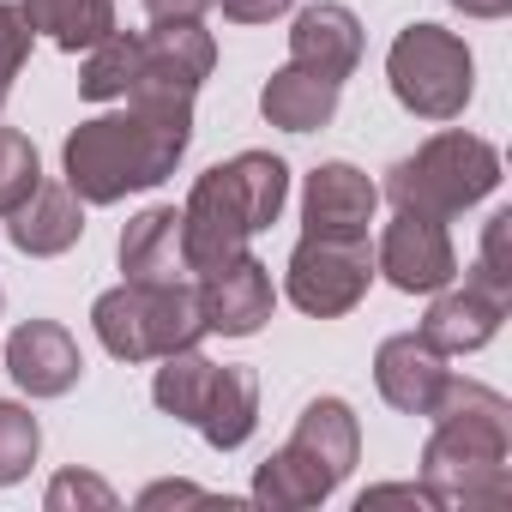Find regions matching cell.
<instances>
[{
    "label": "cell",
    "mask_w": 512,
    "mask_h": 512,
    "mask_svg": "<svg viewBox=\"0 0 512 512\" xmlns=\"http://www.w3.org/2000/svg\"><path fill=\"white\" fill-rule=\"evenodd\" d=\"M428 446H422V488L434 506H464V512H488L512 500V404L482 386V380H458L446 374L440 398L428 404Z\"/></svg>",
    "instance_id": "6da1fadb"
},
{
    "label": "cell",
    "mask_w": 512,
    "mask_h": 512,
    "mask_svg": "<svg viewBox=\"0 0 512 512\" xmlns=\"http://www.w3.org/2000/svg\"><path fill=\"white\" fill-rule=\"evenodd\" d=\"M187 139H193V103L127 97L121 115H97L67 139L61 151L67 187L85 205H115L127 193H145L175 175V163L187 157Z\"/></svg>",
    "instance_id": "7a4b0ae2"
},
{
    "label": "cell",
    "mask_w": 512,
    "mask_h": 512,
    "mask_svg": "<svg viewBox=\"0 0 512 512\" xmlns=\"http://www.w3.org/2000/svg\"><path fill=\"white\" fill-rule=\"evenodd\" d=\"M284 199H290V169L272 151H241V157L205 169L187 193V211H181L187 266L193 272L229 266L235 253H247L253 235L278 223Z\"/></svg>",
    "instance_id": "3957f363"
},
{
    "label": "cell",
    "mask_w": 512,
    "mask_h": 512,
    "mask_svg": "<svg viewBox=\"0 0 512 512\" xmlns=\"http://www.w3.org/2000/svg\"><path fill=\"white\" fill-rule=\"evenodd\" d=\"M362 452V428L356 410L344 398H314L296 422V434L284 440V452H272L260 470H253V500L272 506V512H302L320 506Z\"/></svg>",
    "instance_id": "277c9868"
},
{
    "label": "cell",
    "mask_w": 512,
    "mask_h": 512,
    "mask_svg": "<svg viewBox=\"0 0 512 512\" xmlns=\"http://www.w3.org/2000/svg\"><path fill=\"white\" fill-rule=\"evenodd\" d=\"M91 326L115 362H163L205 338L193 284H121V290L97 296Z\"/></svg>",
    "instance_id": "5b68a950"
},
{
    "label": "cell",
    "mask_w": 512,
    "mask_h": 512,
    "mask_svg": "<svg viewBox=\"0 0 512 512\" xmlns=\"http://www.w3.org/2000/svg\"><path fill=\"white\" fill-rule=\"evenodd\" d=\"M500 187V151L476 133H434L416 157L392 163L386 193L398 211H422V217H458L476 199H488Z\"/></svg>",
    "instance_id": "8992f818"
},
{
    "label": "cell",
    "mask_w": 512,
    "mask_h": 512,
    "mask_svg": "<svg viewBox=\"0 0 512 512\" xmlns=\"http://www.w3.org/2000/svg\"><path fill=\"white\" fill-rule=\"evenodd\" d=\"M386 79H392V97L422 115V121H452L464 115L470 103V85H476V67H470V49L464 37L440 31V25H410L398 31L392 55H386Z\"/></svg>",
    "instance_id": "52a82bcc"
},
{
    "label": "cell",
    "mask_w": 512,
    "mask_h": 512,
    "mask_svg": "<svg viewBox=\"0 0 512 512\" xmlns=\"http://www.w3.org/2000/svg\"><path fill=\"white\" fill-rule=\"evenodd\" d=\"M374 284L368 235H302L290 253V302L314 320L350 314Z\"/></svg>",
    "instance_id": "ba28073f"
},
{
    "label": "cell",
    "mask_w": 512,
    "mask_h": 512,
    "mask_svg": "<svg viewBox=\"0 0 512 512\" xmlns=\"http://www.w3.org/2000/svg\"><path fill=\"white\" fill-rule=\"evenodd\" d=\"M217 67V43L211 31H199V19H175V25H157L139 37V73H133V91L127 97H145V103H193L199 85L211 79Z\"/></svg>",
    "instance_id": "9c48e42d"
},
{
    "label": "cell",
    "mask_w": 512,
    "mask_h": 512,
    "mask_svg": "<svg viewBox=\"0 0 512 512\" xmlns=\"http://www.w3.org/2000/svg\"><path fill=\"white\" fill-rule=\"evenodd\" d=\"M374 272H386L392 290L404 296H434L458 278V253H452V235L440 217H422V211H398L380 235V260Z\"/></svg>",
    "instance_id": "30bf717a"
},
{
    "label": "cell",
    "mask_w": 512,
    "mask_h": 512,
    "mask_svg": "<svg viewBox=\"0 0 512 512\" xmlns=\"http://www.w3.org/2000/svg\"><path fill=\"white\" fill-rule=\"evenodd\" d=\"M272 272L253 260V253H235L229 266L217 272H199V314H205V332H223V338H253L266 320H272Z\"/></svg>",
    "instance_id": "8fae6325"
},
{
    "label": "cell",
    "mask_w": 512,
    "mask_h": 512,
    "mask_svg": "<svg viewBox=\"0 0 512 512\" xmlns=\"http://www.w3.org/2000/svg\"><path fill=\"white\" fill-rule=\"evenodd\" d=\"M7 368H13V380H19L31 398H61V392L79 386L85 356H79V344H73L67 326H55V320H25V326L7 338Z\"/></svg>",
    "instance_id": "7c38bea8"
},
{
    "label": "cell",
    "mask_w": 512,
    "mask_h": 512,
    "mask_svg": "<svg viewBox=\"0 0 512 512\" xmlns=\"http://www.w3.org/2000/svg\"><path fill=\"white\" fill-rule=\"evenodd\" d=\"M374 205H380V187L356 163H320L302 193L308 235H368Z\"/></svg>",
    "instance_id": "4fadbf2b"
},
{
    "label": "cell",
    "mask_w": 512,
    "mask_h": 512,
    "mask_svg": "<svg viewBox=\"0 0 512 512\" xmlns=\"http://www.w3.org/2000/svg\"><path fill=\"white\" fill-rule=\"evenodd\" d=\"M446 356L422 338V332H404V338H386L380 356H374V380H380V398L404 416H428V404L440 398L446 386Z\"/></svg>",
    "instance_id": "5bb4252c"
},
{
    "label": "cell",
    "mask_w": 512,
    "mask_h": 512,
    "mask_svg": "<svg viewBox=\"0 0 512 512\" xmlns=\"http://www.w3.org/2000/svg\"><path fill=\"white\" fill-rule=\"evenodd\" d=\"M121 272L127 284H187V241H181V211L151 205L121 229Z\"/></svg>",
    "instance_id": "9a60e30c"
},
{
    "label": "cell",
    "mask_w": 512,
    "mask_h": 512,
    "mask_svg": "<svg viewBox=\"0 0 512 512\" xmlns=\"http://www.w3.org/2000/svg\"><path fill=\"white\" fill-rule=\"evenodd\" d=\"M290 61L308 67V73H320V79H332V85H344L356 73V61H362V25H356V13L338 7V0L308 7L296 19V31H290Z\"/></svg>",
    "instance_id": "2e32d148"
},
{
    "label": "cell",
    "mask_w": 512,
    "mask_h": 512,
    "mask_svg": "<svg viewBox=\"0 0 512 512\" xmlns=\"http://www.w3.org/2000/svg\"><path fill=\"white\" fill-rule=\"evenodd\" d=\"M7 235L31 260H55V253H67L85 235V199L61 181H37V193L19 211H7Z\"/></svg>",
    "instance_id": "e0dca14e"
},
{
    "label": "cell",
    "mask_w": 512,
    "mask_h": 512,
    "mask_svg": "<svg viewBox=\"0 0 512 512\" xmlns=\"http://www.w3.org/2000/svg\"><path fill=\"white\" fill-rule=\"evenodd\" d=\"M506 296H494L488 284H464V290H446L434 308H428V320H422V338L440 350V356H470V350H482L494 332H500V320H506Z\"/></svg>",
    "instance_id": "ac0fdd59"
},
{
    "label": "cell",
    "mask_w": 512,
    "mask_h": 512,
    "mask_svg": "<svg viewBox=\"0 0 512 512\" xmlns=\"http://www.w3.org/2000/svg\"><path fill=\"white\" fill-rule=\"evenodd\" d=\"M253 422H260V374L235 368V362H217V386H211V398H205V410H199L193 428L217 452H235L253 434Z\"/></svg>",
    "instance_id": "d6986e66"
},
{
    "label": "cell",
    "mask_w": 512,
    "mask_h": 512,
    "mask_svg": "<svg viewBox=\"0 0 512 512\" xmlns=\"http://www.w3.org/2000/svg\"><path fill=\"white\" fill-rule=\"evenodd\" d=\"M260 109H266V121H272V127H284V133H314V127H326V121L338 115V85L290 61L284 73H272V79H266Z\"/></svg>",
    "instance_id": "ffe728a7"
},
{
    "label": "cell",
    "mask_w": 512,
    "mask_h": 512,
    "mask_svg": "<svg viewBox=\"0 0 512 512\" xmlns=\"http://www.w3.org/2000/svg\"><path fill=\"white\" fill-rule=\"evenodd\" d=\"M25 19L55 49L79 55V49H97L115 31V0H25Z\"/></svg>",
    "instance_id": "44dd1931"
},
{
    "label": "cell",
    "mask_w": 512,
    "mask_h": 512,
    "mask_svg": "<svg viewBox=\"0 0 512 512\" xmlns=\"http://www.w3.org/2000/svg\"><path fill=\"white\" fill-rule=\"evenodd\" d=\"M211 386H217V362H211V356H199V350L187 344V350L163 356L151 398H157V410H163V416H175V422H199V410H205Z\"/></svg>",
    "instance_id": "7402d4cb"
},
{
    "label": "cell",
    "mask_w": 512,
    "mask_h": 512,
    "mask_svg": "<svg viewBox=\"0 0 512 512\" xmlns=\"http://www.w3.org/2000/svg\"><path fill=\"white\" fill-rule=\"evenodd\" d=\"M133 73H139V37H127V31H109L97 49H85L79 97H91V103L127 97V91H133Z\"/></svg>",
    "instance_id": "603a6c76"
},
{
    "label": "cell",
    "mask_w": 512,
    "mask_h": 512,
    "mask_svg": "<svg viewBox=\"0 0 512 512\" xmlns=\"http://www.w3.org/2000/svg\"><path fill=\"white\" fill-rule=\"evenodd\" d=\"M37 452H43V428H37V416H31L25 404H0V488L25 482L31 464H37Z\"/></svg>",
    "instance_id": "cb8c5ba5"
},
{
    "label": "cell",
    "mask_w": 512,
    "mask_h": 512,
    "mask_svg": "<svg viewBox=\"0 0 512 512\" xmlns=\"http://www.w3.org/2000/svg\"><path fill=\"white\" fill-rule=\"evenodd\" d=\"M43 181V163H37V145L19 133V127H0V217L19 211Z\"/></svg>",
    "instance_id": "d4e9b609"
},
{
    "label": "cell",
    "mask_w": 512,
    "mask_h": 512,
    "mask_svg": "<svg viewBox=\"0 0 512 512\" xmlns=\"http://www.w3.org/2000/svg\"><path fill=\"white\" fill-rule=\"evenodd\" d=\"M476 284H488L494 296L512 302V211H494L482 229V253H476Z\"/></svg>",
    "instance_id": "484cf974"
},
{
    "label": "cell",
    "mask_w": 512,
    "mask_h": 512,
    "mask_svg": "<svg viewBox=\"0 0 512 512\" xmlns=\"http://www.w3.org/2000/svg\"><path fill=\"white\" fill-rule=\"evenodd\" d=\"M31 19H25V7H7L0 0V109H7V97H13V79L25 73V61H31Z\"/></svg>",
    "instance_id": "4316f807"
},
{
    "label": "cell",
    "mask_w": 512,
    "mask_h": 512,
    "mask_svg": "<svg viewBox=\"0 0 512 512\" xmlns=\"http://www.w3.org/2000/svg\"><path fill=\"white\" fill-rule=\"evenodd\" d=\"M73 506L109 512V506H115V488L97 482V476H85V470H61V476L49 482V512H73Z\"/></svg>",
    "instance_id": "83f0119b"
},
{
    "label": "cell",
    "mask_w": 512,
    "mask_h": 512,
    "mask_svg": "<svg viewBox=\"0 0 512 512\" xmlns=\"http://www.w3.org/2000/svg\"><path fill=\"white\" fill-rule=\"evenodd\" d=\"M223 7V19H235V25H272L278 13H290L296 0H217Z\"/></svg>",
    "instance_id": "f1b7e54d"
},
{
    "label": "cell",
    "mask_w": 512,
    "mask_h": 512,
    "mask_svg": "<svg viewBox=\"0 0 512 512\" xmlns=\"http://www.w3.org/2000/svg\"><path fill=\"white\" fill-rule=\"evenodd\" d=\"M356 506L374 512V506H434V500H428V488H416V482H386V488H368Z\"/></svg>",
    "instance_id": "f546056e"
},
{
    "label": "cell",
    "mask_w": 512,
    "mask_h": 512,
    "mask_svg": "<svg viewBox=\"0 0 512 512\" xmlns=\"http://www.w3.org/2000/svg\"><path fill=\"white\" fill-rule=\"evenodd\" d=\"M205 7H217V0H145V13L157 25H175V19H199Z\"/></svg>",
    "instance_id": "4dcf8cb0"
},
{
    "label": "cell",
    "mask_w": 512,
    "mask_h": 512,
    "mask_svg": "<svg viewBox=\"0 0 512 512\" xmlns=\"http://www.w3.org/2000/svg\"><path fill=\"white\" fill-rule=\"evenodd\" d=\"M169 500H205V488H193V482H157V488L139 494V506H169Z\"/></svg>",
    "instance_id": "1f68e13d"
},
{
    "label": "cell",
    "mask_w": 512,
    "mask_h": 512,
    "mask_svg": "<svg viewBox=\"0 0 512 512\" xmlns=\"http://www.w3.org/2000/svg\"><path fill=\"white\" fill-rule=\"evenodd\" d=\"M458 13H470V19H506L512 13V0H452Z\"/></svg>",
    "instance_id": "d6a6232c"
}]
</instances>
